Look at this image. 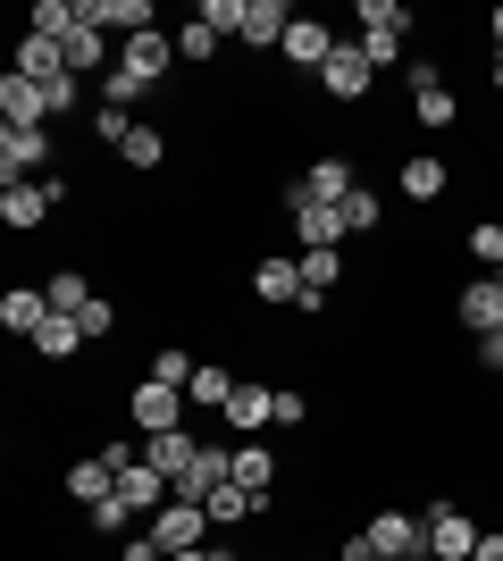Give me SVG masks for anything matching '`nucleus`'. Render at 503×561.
I'll use <instances>...</instances> for the list:
<instances>
[{"instance_id":"2","label":"nucleus","mask_w":503,"mask_h":561,"mask_svg":"<svg viewBox=\"0 0 503 561\" xmlns=\"http://www.w3.org/2000/svg\"><path fill=\"white\" fill-rule=\"evenodd\" d=\"M50 126H0V185H43Z\"/></svg>"},{"instance_id":"41","label":"nucleus","mask_w":503,"mask_h":561,"mask_svg":"<svg viewBox=\"0 0 503 561\" xmlns=\"http://www.w3.org/2000/svg\"><path fill=\"white\" fill-rule=\"evenodd\" d=\"M84 110V76H59V84H50V117H76Z\"/></svg>"},{"instance_id":"51","label":"nucleus","mask_w":503,"mask_h":561,"mask_svg":"<svg viewBox=\"0 0 503 561\" xmlns=\"http://www.w3.org/2000/svg\"><path fill=\"white\" fill-rule=\"evenodd\" d=\"M218 561H243V553H218Z\"/></svg>"},{"instance_id":"30","label":"nucleus","mask_w":503,"mask_h":561,"mask_svg":"<svg viewBox=\"0 0 503 561\" xmlns=\"http://www.w3.org/2000/svg\"><path fill=\"white\" fill-rule=\"evenodd\" d=\"M202 512H210V528H227V519H243V512H261V503H252V494H243L236 478H227V486H218L210 503H202Z\"/></svg>"},{"instance_id":"22","label":"nucleus","mask_w":503,"mask_h":561,"mask_svg":"<svg viewBox=\"0 0 503 561\" xmlns=\"http://www.w3.org/2000/svg\"><path fill=\"white\" fill-rule=\"evenodd\" d=\"M286 34H294L286 0H252V9H243V43H286Z\"/></svg>"},{"instance_id":"13","label":"nucleus","mask_w":503,"mask_h":561,"mask_svg":"<svg viewBox=\"0 0 503 561\" xmlns=\"http://www.w3.org/2000/svg\"><path fill=\"white\" fill-rule=\"evenodd\" d=\"M454 319H461V328H470V335H495V328H503V285H495V277H479V285H461V302H454Z\"/></svg>"},{"instance_id":"17","label":"nucleus","mask_w":503,"mask_h":561,"mask_svg":"<svg viewBox=\"0 0 503 561\" xmlns=\"http://www.w3.org/2000/svg\"><path fill=\"white\" fill-rule=\"evenodd\" d=\"M68 494L84 503V512H93V503H110V494H118V461H110V453L76 461V469H68Z\"/></svg>"},{"instance_id":"31","label":"nucleus","mask_w":503,"mask_h":561,"mask_svg":"<svg viewBox=\"0 0 503 561\" xmlns=\"http://www.w3.org/2000/svg\"><path fill=\"white\" fill-rule=\"evenodd\" d=\"M43 294H50V310H59V319H76V310L93 302V285L76 277V268H68V277H50V285H43Z\"/></svg>"},{"instance_id":"39","label":"nucleus","mask_w":503,"mask_h":561,"mask_svg":"<svg viewBox=\"0 0 503 561\" xmlns=\"http://www.w3.org/2000/svg\"><path fill=\"white\" fill-rule=\"evenodd\" d=\"M76 328H84V344H101V335L118 328V310H110V302H101V294H93V302L76 310Z\"/></svg>"},{"instance_id":"38","label":"nucleus","mask_w":503,"mask_h":561,"mask_svg":"<svg viewBox=\"0 0 503 561\" xmlns=\"http://www.w3.org/2000/svg\"><path fill=\"white\" fill-rule=\"evenodd\" d=\"M369 227H378V193L353 185V202H344V234H369Z\"/></svg>"},{"instance_id":"43","label":"nucleus","mask_w":503,"mask_h":561,"mask_svg":"<svg viewBox=\"0 0 503 561\" xmlns=\"http://www.w3.org/2000/svg\"><path fill=\"white\" fill-rule=\"evenodd\" d=\"M361 50H369V68H395V59H403V34H361Z\"/></svg>"},{"instance_id":"1","label":"nucleus","mask_w":503,"mask_h":561,"mask_svg":"<svg viewBox=\"0 0 503 561\" xmlns=\"http://www.w3.org/2000/svg\"><path fill=\"white\" fill-rule=\"evenodd\" d=\"M286 227H294V243H302V252H335V243H344V210H335V202H311V193H302V176L286 185Z\"/></svg>"},{"instance_id":"35","label":"nucleus","mask_w":503,"mask_h":561,"mask_svg":"<svg viewBox=\"0 0 503 561\" xmlns=\"http://www.w3.org/2000/svg\"><path fill=\"white\" fill-rule=\"evenodd\" d=\"M84 519H93L101 537H126V519H144V512H135L126 494H110V503H93V512H84Z\"/></svg>"},{"instance_id":"49","label":"nucleus","mask_w":503,"mask_h":561,"mask_svg":"<svg viewBox=\"0 0 503 561\" xmlns=\"http://www.w3.org/2000/svg\"><path fill=\"white\" fill-rule=\"evenodd\" d=\"M495 93H503V59H495Z\"/></svg>"},{"instance_id":"8","label":"nucleus","mask_w":503,"mask_h":561,"mask_svg":"<svg viewBox=\"0 0 503 561\" xmlns=\"http://www.w3.org/2000/svg\"><path fill=\"white\" fill-rule=\"evenodd\" d=\"M369 545H378V553H403V561H428V519L378 512V519H369Z\"/></svg>"},{"instance_id":"32","label":"nucleus","mask_w":503,"mask_h":561,"mask_svg":"<svg viewBox=\"0 0 503 561\" xmlns=\"http://www.w3.org/2000/svg\"><path fill=\"white\" fill-rule=\"evenodd\" d=\"M135 126H144V117H135V110H110V101H101V110H93V135L110 142V151H126V135H135Z\"/></svg>"},{"instance_id":"44","label":"nucleus","mask_w":503,"mask_h":561,"mask_svg":"<svg viewBox=\"0 0 503 561\" xmlns=\"http://www.w3.org/2000/svg\"><path fill=\"white\" fill-rule=\"evenodd\" d=\"M118 561H168V553H160L151 537H126V545H118Z\"/></svg>"},{"instance_id":"36","label":"nucleus","mask_w":503,"mask_h":561,"mask_svg":"<svg viewBox=\"0 0 503 561\" xmlns=\"http://www.w3.org/2000/svg\"><path fill=\"white\" fill-rule=\"evenodd\" d=\"M144 93H151V84H135L126 68H110V76H101V101H110V110H135Z\"/></svg>"},{"instance_id":"23","label":"nucleus","mask_w":503,"mask_h":561,"mask_svg":"<svg viewBox=\"0 0 503 561\" xmlns=\"http://www.w3.org/2000/svg\"><path fill=\"white\" fill-rule=\"evenodd\" d=\"M335 277H344V260L335 252H302V310H319L335 294Z\"/></svg>"},{"instance_id":"26","label":"nucleus","mask_w":503,"mask_h":561,"mask_svg":"<svg viewBox=\"0 0 503 561\" xmlns=\"http://www.w3.org/2000/svg\"><path fill=\"white\" fill-rule=\"evenodd\" d=\"M268 394H277V386H236V402H227V427H268Z\"/></svg>"},{"instance_id":"21","label":"nucleus","mask_w":503,"mask_h":561,"mask_svg":"<svg viewBox=\"0 0 503 561\" xmlns=\"http://www.w3.org/2000/svg\"><path fill=\"white\" fill-rule=\"evenodd\" d=\"M286 59H294V68H328V59H335V34H328L319 18H294V34H286Z\"/></svg>"},{"instance_id":"5","label":"nucleus","mask_w":503,"mask_h":561,"mask_svg":"<svg viewBox=\"0 0 503 561\" xmlns=\"http://www.w3.org/2000/svg\"><path fill=\"white\" fill-rule=\"evenodd\" d=\"M470 545H479L470 512L461 503H428V561H470Z\"/></svg>"},{"instance_id":"40","label":"nucleus","mask_w":503,"mask_h":561,"mask_svg":"<svg viewBox=\"0 0 503 561\" xmlns=\"http://www.w3.org/2000/svg\"><path fill=\"white\" fill-rule=\"evenodd\" d=\"M302 411H311V402L294 394V386H277V394H268V427H302Z\"/></svg>"},{"instance_id":"7","label":"nucleus","mask_w":503,"mask_h":561,"mask_svg":"<svg viewBox=\"0 0 503 561\" xmlns=\"http://www.w3.org/2000/svg\"><path fill=\"white\" fill-rule=\"evenodd\" d=\"M369 76H378V68H369V50H361V43H335V59L319 68V93L361 101V93H369Z\"/></svg>"},{"instance_id":"28","label":"nucleus","mask_w":503,"mask_h":561,"mask_svg":"<svg viewBox=\"0 0 503 561\" xmlns=\"http://www.w3.org/2000/svg\"><path fill=\"white\" fill-rule=\"evenodd\" d=\"M403 193L411 202H436L445 193V160H403Z\"/></svg>"},{"instance_id":"10","label":"nucleus","mask_w":503,"mask_h":561,"mask_svg":"<svg viewBox=\"0 0 503 561\" xmlns=\"http://www.w3.org/2000/svg\"><path fill=\"white\" fill-rule=\"evenodd\" d=\"M168 59H176V34H135V43L118 50V68L135 76V84H151V93H160V76H168Z\"/></svg>"},{"instance_id":"37","label":"nucleus","mask_w":503,"mask_h":561,"mask_svg":"<svg viewBox=\"0 0 503 561\" xmlns=\"http://www.w3.org/2000/svg\"><path fill=\"white\" fill-rule=\"evenodd\" d=\"M193 369H202L193 352H160V360H151V377H160V386H176V394L193 386Z\"/></svg>"},{"instance_id":"12","label":"nucleus","mask_w":503,"mask_h":561,"mask_svg":"<svg viewBox=\"0 0 503 561\" xmlns=\"http://www.w3.org/2000/svg\"><path fill=\"white\" fill-rule=\"evenodd\" d=\"M144 461H151V469H168V486H176V478H185V469L202 461V436H193V427H168V436H144Z\"/></svg>"},{"instance_id":"50","label":"nucleus","mask_w":503,"mask_h":561,"mask_svg":"<svg viewBox=\"0 0 503 561\" xmlns=\"http://www.w3.org/2000/svg\"><path fill=\"white\" fill-rule=\"evenodd\" d=\"M378 561H403V553H378Z\"/></svg>"},{"instance_id":"42","label":"nucleus","mask_w":503,"mask_h":561,"mask_svg":"<svg viewBox=\"0 0 503 561\" xmlns=\"http://www.w3.org/2000/svg\"><path fill=\"white\" fill-rule=\"evenodd\" d=\"M470 252H479L487 268H503V227H487V218H479V227H470Z\"/></svg>"},{"instance_id":"29","label":"nucleus","mask_w":503,"mask_h":561,"mask_svg":"<svg viewBox=\"0 0 503 561\" xmlns=\"http://www.w3.org/2000/svg\"><path fill=\"white\" fill-rule=\"evenodd\" d=\"M403 25H411L403 0H361V34H403Z\"/></svg>"},{"instance_id":"6","label":"nucleus","mask_w":503,"mask_h":561,"mask_svg":"<svg viewBox=\"0 0 503 561\" xmlns=\"http://www.w3.org/2000/svg\"><path fill=\"white\" fill-rule=\"evenodd\" d=\"M126 411H135V427H144V436H168V427H185V394H176V386H160V377H144Z\"/></svg>"},{"instance_id":"27","label":"nucleus","mask_w":503,"mask_h":561,"mask_svg":"<svg viewBox=\"0 0 503 561\" xmlns=\"http://www.w3.org/2000/svg\"><path fill=\"white\" fill-rule=\"evenodd\" d=\"M118 160H126V168H160V160H168V135H160V126H135Z\"/></svg>"},{"instance_id":"14","label":"nucleus","mask_w":503,"mask_h":561,"mask_svg":"<svg viewBox=\"0 0 503 561\" xmlns=\"http://www.w3.org/2000/svg\"><path fill=\"white\" fill-rule=\"evenodd\" d=\"M50 319V294L43 285H9V294H0V328L9 335H25V344H34V328H43Z\"/></svg>"},{"instance_id":"4","label":"nucleus","mask_w":503,"mask_h":561,"mask_svg":"<svg viewBox=\"0 0 503 561\" xmlns=\"http://www.w3.org/2000/svg\"><path fill=\"white\" fill-rule=\"evenodd\" d=\"M59 202H68V185H59V176H43V185H0V227L25 234V227H43Z\"/></svg>"},{"instance_id":"25","label":"nucleus","mask_w":503,"mask_h":561,"mask_svg":"<svg viewBox=\"0 0 503 561\" xmlns=\"http://www.w3.org/2000/svg\"><path fill=\"white\" fill-rule=\"evenodd\" d=\"M185 402H202V411H227V402H236V377L218 369V360H202V369H193V386H185Z\"/></svg>"},{"instance_id":"52","label":"nucleus","mask_w":503,"mask_h":561,"mask_svg":"<svg viewBox=\"0 0 503 561\" xmlns=\"http://www.w3.org/2000/svg\"><path fill=\"white\" fill-rule=\"evenodd\" d=\"M495 285H503V268H495Z\"/></svg>"},{"instance_id":"20","label":"nucleus","mask_w":503,"mask_h":561,"mask_svg":"<svg viewBox=\"0 0 503 561\" xmlns=\"http://www.w3.org/2000/svg\"><path fill=\"white\" fill-rule=\"evenodd\" d=\"M252 294H261V302H294V310H302V260H261V268H252Z\"/></svg>"},{"instance_id":"15","label":"nucleus","mask_w":503,"mask_h":561,"mask_svg":"<svg viewBox=\"0 0 503 561\" xmlns=\"http://www.w3.org/2000/svg\"><path fill=\"white\" fill-rule=\"evenodd\" d=\"M18 76H34V84H59L68 76V43H43V34H18Z\"/></svg>"},{"instance_id":"16","label":"nucleus","mask_w":503,"mask_h":561,"mask_svg":"<svg viewBox=\"0 0 503 561\" xmlns=\"http://www.w3.org/2000/svg\"><path fill=\"white\" fill-rule=\"evenodd\" d=\"M411 110H420V126H454V93H445V76L428 59L411 68Z\"/></svg>"},{"instance_id":"18","label":"nucleus","mask_w":503,"mask_h":561,"mask_svg":"<svg viewBox=\"0 0 503 561\" xmlns=\"http://www.w3.org/2000/svg\"><path fill=\"white\" fill-rule=\"evenodd\" d=\"M302 193H311V202H335V210H344V202H353V160H311L302 168Z\"/></svg>"},{"instance_id":"24","label":"nucleus","mask_w":503,"mask_h":561,"mask_svg":"<svg viewBox=\"0 0 503 561\" xmlns=\"http://www.w3.org/2000/svg\"><path fill=\"white\" fill-rule=\"evenodd\" d=\"M34 352H43V360H76V352H84V328H76V319H59V310H50L43 328H34Z\"/></svg>"},{"instance_id":"9","label":"nucleus","mask_w":503,"mask_h":561,"mask_svg":"<svg viewBox=\"0 0 503 561\" xmlns=\"http://www.w3.org/2000/svg\"><path fill=\"white\" fill-rule=\"evenodd\" d=\"M0 126H50V93L34 76L9 68V84H0Z\"/></svg>"},{"instance_id":"11","label":"nucleus","mask_w":503,"mask_h":561,"mask_svg":"<svg viewBox=\"0 0 503 561\" xmlns=\"http://www.w3.org/2000/svg\"><path fill=\"white\" fill-rule=\"evenodd\" d=\"M118 494H126V503H135V512H144V519L160 512V503H176V486H168V469H151L144 453H135V461L118 469Z\"/></svg>"},{"instance_id":"47","label":"nucleus","mask_w":503,"mask_h":561,"mask_svg":"<svg viewBox=\"0 0 503 561\" xmlns=\"http://www.w3.org/2000/svg\"><path fill=\"white\" fill-rule=\"evenodd\" d=\"M227 545H193V553H168V561H218Z\"/></svg>"},{"instance_id":"3","label":"nucleus","mask_w":503,"mask_h":561,"mask_svg":"<svg viewBox=\"0 0 503 561\" xmlns=\"http://www.w3.org/2000/svg\"><path fill=\"white\" fill-rule=\"evenodd\" d=\"M144 537L160 545V553H193V545H210V512H202V503H160Z\"/></svg>"},{"instance_id":"45","label":"nucleus","mask_w":503,"mask_h":561,"mask_svg":"<svg viewBox=\"0 0 503 561\" xmlns=\"http://www.w3.org/2000/svg\"><path fill=\"white\" fill-rule=\"evenodd\" d=\"M479 360H487V369H503V328H495V335H479Z\"/></svg>"},{"instance_id":"46","label":"nucleus","mask_w":503,"mask_h":561,"mask_svg":"<svg viewBox=\"0 0 503 561\" xmlns=\"http://www.w3.org/2000/svg\"><path fill=\"white\" fill-rule=\"evenodd\" d=\"M470 561H503V537H487V528H479V545H470Z\"/></svg>"},{"instance_id":"34","label":"nucleus","mask_w":503,"mask_h":561,"mask_svg":"<svg viewBox=\"0 0 503 561\" xmlns=\"http://www.w3.org/2000/svg\"><path fill=\"white\" fill-rule=\"evenodd\" d=\"M176 59H193V68H202V59H218V34H210L202 18H193V25H176Z\"/></svg>"},{"instance_id":"48","label":"nucleus","mask_w":503,"mask_h":561,"mask_svg":"<svg viewBox=\"0 0 503 561\" xmlns=\"http://www.w3.org/2000/svg\"><path fill=\"white\" fill-rule=\"evenodd\" d=\"M487 34H495V59H503V0L487 9Z\"/></svg>"},{"instance_id":"33","label":"nucleus","mask_w":503,"mask_h":561,"mask_svg":"<svg viewBox=\"0 0 503 561\" xmlns=\"http://www.w3.org/2000/svg\"><path fill=\"white\" fill-rule=\"evenodd\" d=\"M243 9H252V0H202L193 18L210 25V34H243Z\"/></svg>"},{"instance_id":"19","label":"nucleus","mask_w":503,"mask_h":561,"mask_svg":"<svg viewBox=\"0 0 503 561\" xmlns=\"http://www.w3.org/2000/svg\"><path fill=\"white\" fill-rule=\"evenodd\" d=\"M236 486L252 494L261 512L277 503V494H268V486H277V461H268V445H236Z\"/></svg>"}]
</instances>
